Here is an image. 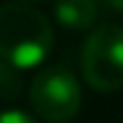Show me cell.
<instances>
[{"label": "cell", "mask_w": 123, "mask_h": 123, "mask_svg": "<svg viewBox=\"0 0 123 123\" xmlns=\"http://www.w3.org/2000/svg\"><path fill=\"white\" fill-rule=\"evenodd\" d=\"M21 68L0 58V99H16L21 92Z\"/></svg>", "instance_id": "cell-5"}, {"label": "cell", "mask_w": 123, "mask_h": 123, "mask_svg": "<svg viewBox=\"0 0 123 123\" xmlns=\"http://www.w3.org/2000/svg\"><path fill=\"white\" fill-rule=\"evenodd\" d=\"M0 123H37L29 113L24 110H3L0 113Z\"/></svg>", "instance_id": "cell-6"}, {"label": "cell", "mask_w": 123, "mask_h": 123, "mask_svg": "<svg viewBox=\"0 0 123 123\" xmlns=\"http://www.w3.org/2000/svg\"><path fill=\"white\" fill-rule=\"evenodd\" d=\"M29 102L34 113L50 123H68L81 107V86L68 68L52 66L31 79Z\"/></svg>", "instance_id": "cell-3"}, {"label": "cell", "mask_w": 123, "mask_h": 123, "mask_svg": "<svg viewBox=\"0 0 123 123\" xmlns=\"http://www.w3.org/2000/svg\"><path fill=\"white\" fill-rule=\"evenodd\" d=\"M81 71L92 89L115 92L123 86V26L102 24L89 34L81 52Z\"/></svg>", "instance_id": "cell-2"}, {"label": "cell", "mask_w": 123, "mask_h": 123, "mask_svg": "<svg viewBox=\"0 0 123 123\" xmlns=\"http://www.w3.org/2000/svg\"><path fill=\"white\" fill-rule=\"evenodd\" d=\"M105 3H107V8H110V11L123 13V0H105Z\"/></svg>", "instance_id": "cell-7"}, {"label": "cell", "mask_w": 123, "mask_h": 123, "mask_svg": "<svg viewBox=\"0 0 123 123\" xmlns=\"http://www.w3.org/2000/svg\"><path fill=\"white\" fill-rule=\"evenodd\" d=\"M97 0H55V18L66 29H89L97 21Z\"/></svg>", "instance_id": "cell-4"}, {"label": "cell", "mask_w": 123, "mask_h": 123, "mask_svg": "<svg viewBox=\"0 0 123 123\" xmlns=\"http://www.w3.org/2000/svg\"><path fill=\"white\" fill-rule=\"evenodd\" d=\"M52 47V26L31 5L8 3L0 8V58L16 68H34Z\"/></svg>", "instance_id": "cell-1"}]
</instances>
